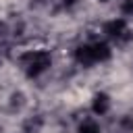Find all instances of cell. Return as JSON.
Masks as SVG:
<instances>
[{
	"mask_svg": "<svg viewBox=\"0 0 133 133\" xmlns=\"http://www.w3.org/2000/svg\"><path fill=\"white\" fill-rule=\"evenodd\" d=\"M91 110H94V114H98V116L106 114V112L110 110V96L104 94V91H98V94L94 96V100H91Z\"/></svg>",
	"mask_w": 133,
	"mask_h": 133,
	"instance_id": "4",
	"label": "cell"
},
{
	"mask_svg": "<svg viewBox=\"0 0 133 133\" xmlns=\"http://www.w3.org/2000/svg\"><path fill=\"white\" fill-rule=\"evenodd\" d=\"M110 58V46L104 42H91V44H81L75 48V60L83 66H91L96 62H104Z\"/></svg>",
	"mask_w": 133,
	"mask_h": 133,
	"instance_id": "1",
	"label": "cell"
},
{
	"mask_svg": "<svg viewBox=\"0 0 133 133\" xmlns=\"http://www.w3.org/2000/svg\"><path fill=\"white\" fill-rule=\"evenodd\" d=\"M123 15H133V0L123 2Z\"/></svg>",
	"mask_w": 133,
	"mask_h": 133,
	"instance_id": "7",
	"label": "cell"
},
{
	"mask_svg": "<svg viewBox=\"0 0 133 133\" xmlns=\"http://www.w3.org/2000/svg\"><path fill=\"white\" fill-rule=\"evenodd\" d=\"M79 133H100V127H98V123L96 121H83L81 125H79Z\"/></svg>",
	"mask_w": 133,
	"mask_h": 133,
	"instance_id": "6",
	"label": "cell"
},
{
	"mask_svg": "<svg viewBox=\"0 0 133 133\" xmlns=\"http://www.w3.org/2000/svg\"><path fill=\"white\" fill-rule=\"evenodd\" d=\"M42 116H35V118H29V121H25V125H23V131L25 133H37L39 129H42Z\"/></svg>",
	"mask_w": 133,
	"mask_h": 133,
	"instance_id": "5",
	"label": "cell"
},
{
	"mask_svg": "<svg viewBox=\"0 0 133 133\" xmlns=\"http://www.w3.org/2000/svg\"><path fill=\"white\" fill-rule=\"evenodd\" d=\"M104 33H106L110 39H114V42H127V39L131 37L125 19H112V21H108V23L104 25Z\"/></svg>",
	"mask_w": 133,
	"mask_h": 133,
	"instance_id": "3",
	"label": "cell"
},
{
	"mask_svg": "<svg viewBox=\"0 0 133 133\" xmlns=\"http://www.w3.org/2000/svg\"><path fill=\"white\" fill-rule=\"evenodd\" d=\"M50 64H52V56L46 50H31V52H25L21 56V69L25 71V75L29 79L46 73L50 69Z\"/></svg>",
	"mask_w": 133,
	"mask_h": 133,
	"instance_id": "2",
	"label": "cell"
},
{
	"mask_svg": "<svg viewBox=\"0 0 133 133\" xmlns=\"http://www.w3.org/2000/svg\"><path fill=\"white\" fill-rule=\"evenodd\" d=\"M100 2H106V0H100Z\"/></svg>",
	"mask_w": 133,
	"mask_h": 133,
	"instance_id": "8",
	"label": "cell"
}]
</instances>
